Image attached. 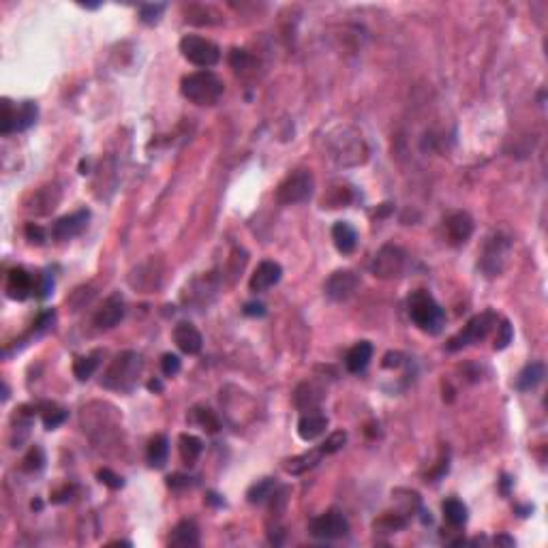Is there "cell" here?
<instances>
[{"mask_svg":"<svg viewBox=\"0 0 548 548\" xmlns=\"http://www.w3.org/2000/svg\"><path fill=\"white\" fill-rule=\"evenodd\" d=\"M326 156L339 168H356L368 159V146L354 127H337L326 135Z\"/></svg>","mask_w":548,"mask_h":548,"instance_id":"obj_1","label":"cell"},{"mask_svg":"<svg viewBox=\"0 0 548 548\" xmlns=\"http://www.w3.org/2000/svg\"><path fill=\"white\" fill-rule=\"evenodd\" d=\"M180 93L185 99H189L195 105H214L223 97L225 84L216 73L202 69L182 77Z\"/></svg>","mask_w":548,"mask_h":548,"instance_id":"obj_2","label":"cell"},{"mask_svg":"<svg viewBox=\"0 0 548 548\" xmlns=\"http://www.w3.org/2000/svg\"><path fill=\"white\" fill-rule=\"evenodd\" d=\"M409 317L422 332H429V334L441 332L445 324L443 308L426 289H418L409 296Z\"/></svg>","mask_w":548,"mask_h":548,"instance_id":"obj_3","label":"cell"},{"mask_svg":"<svg viewBox=\"0 0 548 548\" xmlns=\"http://www.w3.org/2000/svg\"><path fill=\"white\" fill-rule=\"evenodd\" d=\"M141 358L135 351H122L118 354L110 368L103 375V385L110 390H116V392H129L133 390V385L137 383V377L141 373Z\"/></svg>","mask_w":548,"mask_h":548,"instance_id":"obj_4","label":"cell"},{"mask_svg":"<svg viewBox=\"0 0 548 548\" xmlns=\"http://www.w3.org/2000/svg\"><path fill=\"white\" fill-rule=\"evenodd\" d=\"M407 264H409V255L405 253V249L397 245H383L371 262V272L377 279L390 281V279L403 276L407 272Z\"/></svg>","mask_w":548,"mask_h":548,"instance_id":"obj_5","label":"cell"},{"mask_svg":"<svg viewBox=\"0 0 548 548\" xmlns=\"http://www.w3.org/2000/svg\"><path fill=\"white\" fill-rule=\"evenodd\" d=\"M313 189H315V178L308 170H296L291 172L276 189V202L283 206H293L310 199Z\"/></svg>","mask_w":548,"mask_h":548,"instance_id":"obj_6","label":"cell"},{"mask_svg":"<svg viewBox=\"0 0 548 548\" xmlns=\"http://www.w3.org/2000/svg\"><path fill=\"white\" fill-rule=\"evenodd\" d=\"M495 324H497V315H495L493 310L480 313V315L469 320L467 326L456 337H452L448 341V345H445L448 351H458V349H462L467 345H476V343L484 341L489 337V332L495 328Z\"/></svg>","mask_w":548,"mask_h":548,"instance_id":"obj_7","label":"cell"},{"mask_svg":"<svg viewBox=\"0 0 548 548\" xmlns=\"http://www.w3.org/2000/svg\"><path fill=\"white\" fill-rule=\"evenodd\" d=\"M510 251H512V245L503 233H493V236L486 238L480 255V268L486 272V276H499L506 270Z\"/></svg>","mask_w":548,"mask_h":548,"instance_id":"obj_8","label":"cell"},{"mask_svg":"<svg viewBox=\"0 0 548 548\" xmlns=\"http://www.w3.org/2000/svg\"><path fill=\"white\" fill-rule=\"evenodd\" d=\"M180 52L191 64H195L199 69H210L221 60L218 45L212 43L210 39H204V37H197V35L182 37L180 39Z\"/></svg>","mask_w":548,"mask_h":548,"instance_id":"obj_9","label":"cell"},{"mask_svg":"<svg viewBox=\"0 0 548 548\" xmlns=\"http://www.w3.org/2000/svg\"><path fill=\"white\" fill-rule=\"evenodd\" d=\"M308 531L320 540H341L349 533V520L339 510H328L310 520Z\"/></svg>","mask_w":548,"mask_h":548,"instance_id":"obj_10","label":"cell"},{"mask_svg":"<svg viewBox=\"0 0 548 548\" xmlns=\"http://www.w3.org/2000/svg\"><path fill=\"white\" fill-rule=\"evenodd\" d=\"M360 287V276L351 270H337L324 283V293L332 302H347Z\"/></svg>","mask_w":548,"mask_h":548,"instance_id":"obj_11","label":"cell"},{"mask_svg":"<svg viewBox=\"0 0 548 548\" xmlns=\"http://www.w3.org/2000/svg\"><path fill=\"white\" fill-rule=\"evenodd\" d=\"M443 227H445V236L452 245H465L474 233V218L465 210H454L445 216Z\"/></svg>","mask_w":548,"mask_h":548,"instance_id":"obj_12","label":"cell"},{"mask_svg":"<svg viewBox=\"0 0 548 548\" xmlns=\"http://www.w3.org/2000/svg\"><path fill=\"white\" fill-rule=\"evenodd\" d=\"M124 313H127V308H124V300H122V296L120 293H114V296H110L103 304H101V308L95 313V326L99 328V330H110V328H114V326H118L120 322H122V317H124Z\"/></svg>","mask_w":548,"mask_h":548,"instance_id":"obj_13","label":"cell"},{"mask_svg":"<svg viewBox=\"0 0 548 548\" xmlns=\"http://www.w3.org/2000/svg\"><path fill=\"white\" fill-rule=\"evenodd\" d=\"M88 218H91V212L88 210H77L73 214H66L62 218H58L52 227V236L56 240H69V238H75L80 236V233L86 229L88 225Z\"/></svg>","mask_w":548,"mask_h":548,"instance_id":"obj_14","label":"cell"},{"mask_svg":"<svg viewBox=\"0 0 548 548\" xmlns=\"http://www.w3.org/2000/svg\"><path fill=\"white\" fill-rule=\"evenodd\" d=\"M281 276H283L281 264H276L272 260H266L255 268V272L249 281V287H251V291L262 293V291H268L270 287H274L281 281Z\"/></svg>","mask_w":548,"mask_h":548,"instance_id":"obj_15","label":"cell"},{"mask_svg":"<svg viewBox=\"0 0 548 548\" xmlns=\"http://www.w3.org/2000/svg\"><path fill=\"white\" fill-rule=\"evenodd\" d=\"M35 291V276L26 268H11L7 274V296L13 300H26Z\"/></svg>","mask_w":548,"mask_h":548,"instance_id":"obj_16","label":"cell"},{"mask_svg":"<svg viewBox=\"0 0 548 548\" xmlns=\"http://www.w3.org/2000/svg\"><path fill=\"white\" fill-rule=\"evenodd\" d=\"M324 401V390L313 383V381H304L296 387L293 392V405L300 409V412H315Z\"/></svg>","mask_w":548,"mask_h":548,"instance_id":"obj_17","label":"cell"},{"mask_svg":"<svg viewBox=\"0 0 548 548\" xmlns=\"http://www.w3.org/2000/svg\"><path fill=\"white\" fill-rule=\"evenodd\" d=\"M174 343L178 345L180 351H185L189 356L199 354L202 347H204V339H202L199 330L193 324H189V322H180L174 328Z\"/></svg>","mask_w":548,"mask_h":548,"instance_id":"obj_18","label":"cell"},{"mask_svg":"<svg viewBox=\"0 0 548 548\" xmlns=\"http://www.w3.org/2000/svg\"><path fill=\"white\" fill-rule=\"evenodd\" d=\"M326 429H328V418L320 409L306 412L298 422V435L302 441H313V439L322 437L326 433Z\"/></svg>","mask_w":548,"mask_h":548,"instance_id":"obj_19","label":"cell"},{"mask_svg":"<svg viewBox=\"0 0 548 548\" xmlns=\"http://www.w3.org/2000/svg\"><path fill=\"white\" fill-rule=\"evenodd\" d=\"M332 240H334V247H337L343 255H349V253L356 251L358 233H356V229H354L347 221H337L334 227H332Z\"/></svg>","mask_w":548,"mask_h":548,"instance_id":"obj_20","label":"cell"},{"mask_svg":"<svg viewBox=\"0 0 548 548\" xmlns=\"http://www.w3.org/2000/svg\"><path fill=\"white\" fill-rule=\"evenodd\" d=\"M373 360V345L368 341H360L356 343L349 351H347V358H345V366L349 373H362L368 362Z\"/></svg>","mask_w":548,"mask_h":548,"instance_id":"obj_21","label":"cell"},{"mask_svg":"<svg viewBox=\"0 0 548 548\" xmlns=\"http://www.w3.org/2000/svg\"><path fill=\"white\" fill-rule=\"evenodd\" d=\"M326 454L322 452V448H315V450H308L300 456H293L289 460H285V472L291 474V476H300L304 472H308V469H313L317 462H322Z\"/></svg>","mask_w":548,"mask_h":548,"instance_id":"obj_22","label":"cell"},{"mask_svg":"<svg viewBox=\"0 0 548 548\" xmlns=\"http://www.w3.org/2000/svg\"><path fill=\"white\" fill-rule=\"evenodd\" d=\"M170 544L172 546H178V548H193L199 544V529L193 520H180L174 531H172V537H170Z\"/></svg>","mask_w":548,"mask_h":548,"instance_id":"obj_23","label":"cell"},{"mask_svg":"<svg viewBox=\"0 0 548 548\" xmlns=\"http://www.w3.org/2000/svg\"><path fill=\"white\" fill-rule=\"evenodd\" d=\"M168 454H170V441L165 435H154L148 443V450H146V458H148V465L154 467V469H161L165 467L168 462Z\"/></svg>","mask_w":548,"mask_h":548,"instance_id":"obj_24","label":"cell"},{"mask_svg":"<svg viewBox=\"0 0 548 548\" xmlns=\"http://www.w3.org/2000/svg\"><path fill=\"white\" fill-rule=\"evenodd\" d=\"M544 364L542 362H531V364H527L520 373H518V377H516V387L520 390V392H529V390H533V387H537L540 383H542V379H544Z\"/></svg>","mask_w":548,"mask_h":548,"instance_id":"obj_25","label":"cell"},{"mask_svg":"<svg viewBox=\"0 0 548 548\" xmlns=\"http://www.w3.org/2000/svg\"><path fill=\"white\" fill-rule=\"evenodd\" d=\"M178 450H180V458L185 465L193 467L199 458V454L204 452V443L199 437L195 435H189V433H182L180 439H178Z\"/></svg>","mask_w":548,"mask_h":548,"instance_id":"obj_26","label":"cell"},{"mask_svg":"<svg viewBox=\"0 0 548 548\" xmlns=\"http://www.w3.org/2000/svg\"><path fill=\"white\" fill-rule=\"evenodd\" d=\"M276 489H279L276 480L264 478V480H260L257 484H253V486L247 491V499H249L251 503H264V501H268V499L274 497Z\"/></svg>","mask_w":548,"mask_h":548,"instance_id":"obj_27","label":"cell"},{"mask_svg":"<svg viewBox=\"0 0 548 548\" xmlns=\"http://www.w3.org/2000/svg\"><path fill=\"white\" fill-rule=\"evenodd\" d=\"M37 114H39V107L33 101H24V103L16 105V131L30 129L37 120Z\"/></svg>","mask_w":548,"mask_h":548,"instance_id":"obj_28","label":"cell"},{"mask_svg":"<svg viewBox=\"0 0 548 548\" xmlns=\"http://www.w3.org/2000/svg\"><path fill=\"white\" fill-rule=\"evenodd\" d=\"M443 518L452 525V527H462L467 523V506L458 499H448L443 501Z\"/></svg>","mask_w":548,"mask_h":548,"instance_id":"obj_29","label":"cell"},{"mask_svg":"<svg viewBox=\"0 0 548 548\" xmlns=\"http://www.w3.org/2000/svg\"><path fill=\"white\" fill-rule=\"evenodd\" d=\"M405 525H407V520H405V516H401V514H392V512H385L379 520H375V529L377 531H381V533H395V531H401V529H405Z\"/></svg>","mask_w":548,"mask_h":548,"instance_id":"obj_30","label":"cell"},{"mask_svg":"<svg viewBox=\"0 0 548 548\" xmlns=\"http://www.w3.org/2000/svg\"><path fill=\"white\" fill-rule=\"evenodd\" d=\"M99 366V360L95 356H84V358H77L75 364H73V375L80 379V381H88L95 371Z\"/></svg>","mask_w":548,"mask_h":548,"instance_id":"obj_31","label":"cell"},{"mask_svg":"<svg viewBox=\"0 0 548 548\" xmlns=\"http://www.w3.org/2000/svg\"><path fill=\"white\" fill-rule=\"evenodd\" d=\"M229 64H231V69H236L238 73H247L255 64V58L247 49H238L236 47V49L229 52Z\"/></svg>","mask_w":548,"mask_h":548,"instance_id":"obj_32","label":"cell"},{"mask_svg":"<svg viewBox=\"0 0 548 548\" xmlns=\"http://www.w3.org/2000/svg\"><path fill=\"white\" fill-rule=\"evenodd\" d=\"M163 11H165V5L163 3H154V5H141L139 7V20L144 22V24H156L161 20V16H163Z\"/></svg>","mask_w":548,"mask_h":548,"instance_id":"obj_33","label":"cell"},{"mask_svg":"<svg viewBox=\"0 0 548 548\" xmlns=\"http://www.w3.org/2000/svg\"><path fill=\"white\" fill-rule=\"evenodd\" d=\"M43 462H45V454H43V450L39 448V445H33L30 448V452L24 456V472H39V469L43 467Z\"/></svg>","mask_w":548,"mask_h":548,"instance_id":"obj_34","label":"cell"},{"mask_svg":"<svg viewBox=\"0 0 548 548\" xmlns=\"http://www.w3.org/2000/svg\"><path fill=\"white\" fill-rule=\"evenodd\" d=\"M0 131H3V135L16 133V107L9 99L3 101V124H0Z\"/></svg>","mask_w":548,"mask_h":548,"instance_id":"obj_35","label":"cell"},{"mask_svg":"<svg viewBox=\"0 0 548 548\" xmlns=\"http://www.w3.org/2000/svg\"><path fill=\"white\" fill-rule=\"evenodd\" d=\"M347 443V433L345 431H337V433H332L320 448H322V452L328 456V454H334V452H339L343 445Z\"/></svg>","mask_w":548,"mask_h":548,"instance_id":"obj_36","label":"cell"},{"mask_svg":"<svg viewBox=\"0 0 548 548\" xmlns=\"http://www.w3.org/2000/svg\"><path fill=\"white\" fill-rule=\"evenodd\" d=\"M497 328V337H495V349H506L510 343H512V339H514V330H512V326H510V322L508 320H503L499 326H495Z\"/></svg>","mask_w":548,"mask_h":548,"instance_id":"obj_37","label":"cell"},{"mask_svg":"<svg viewBox=\"0 0 548 548\" xmlns=\"http://www.w3.org/2000/svg\"><path fill=\"white\" fill-rule=\"evenodd\" d=\"M195 422L199 424V426H204L206 431H210V433H216L218 431V418L214 416V412H210V409H195Z\"/></svg>","mask_w":548,"mask_h":548,"instance_id":"obj_38","label":"cell"},{"mask_svg":"<svg viewBox=\"0 0 548 548\" xmlns=\"http://www.w3.org/2000/svg\"><path fill=\"white\" fill-rule=\"evenodd\" d=\"M180 366H182V362H180V358H178L176 354H163V358H161V371H163L165 377L178 375V373H180Z\"/></svg>","mask_w":548,"mask_h":548,"instance_id":"obj_39","label":"cell"},{"mask_svg":"<svg viewBox=\"0 0 548 548\" xmlns=\"http://www.w3.org/2000/svg\"><path fill=\"white\" fill-rule=\"evenodd\" d=\"M64 420H66V412H64V409L49 407V409L43 414V424H45V429H47V431H52V429L60 426Z\"/></svg>","mask_w":548,"mask_h":548,"instance_id":"obj_40","label":"cell"},{"mask_svg":"<svg viewBox=\"0 0 548 548\" xmlns=\"http://www.w3.org/2000/svg\"><path fill=\"white\" fill-rule=\"evenodd\" d=\"M24 233H26V238H28L33 245H45V240H47L45 229H43L41 225H37V223H26Z\"/></svg>","mask_w":548,"mask_h":548,"instance_id":"obj_41","label":"cell"},{"mask_svg":"<svg viewBox=\"0 0 548 548\" xmlns=\"http://www.w3.org/2000/svg\"><path fill=\"white\" fill-rule=\"evenodd\" d=\"M97 476H99V480H101L105 486H110L112 491H118V489H122V486H124V480H122L118 474H114L112 469H107V467H105V469H99V474H97Z\"/></svg>","mask_w":548,"mask_h":548,"instance_id":"obj_42","label":"cell"},{"mask_svg":"<svg viewBox=\"0 0 548 548\" xmlns=\"http://www.w3.org/2000/svg\"><path fill=\"white\" fill-rule=\"evenodd\" d=\"M243 313L249 317H262V315H266V306L262 302H247Z\"/></svg>","mask_w":548,"mask_h":548,"instance_id":"obj_43","label":"cell"},{"mask_svg":"<svg viewBox=\"0 0 548 548\" xmlns=\"http://www.w3.org/2000/svg\"><path fill=\"white\" fill-rule=\"evenodd\" d=\"M189 484H191V478H189V476H182V474H174V476L168 478V486H170V489H185V486H189Z\"/></svg>","mask_w":548,"mask_h":548,"instance_id":"obj_44","label":"cell"},{"mask_svg":"<svg viewBox=\"0 0 548 548\" xmlns=\"http://www.w3.org/2000/svg\"><path fill=\"white\" fill-rule=\"evenodd\" d=\"M52 287H54V281H52L47 274H43V279H41V285L37 287V291H39V298H47V296L52 293Z\"/></svg>","mask_w":548,"mask_h":548,"instance_id":"obj_45","label":"cell"},{"mask_svg":"<svg viewBox=\"0 0 548 548\" xmlns=\"http://www.w3.org/2000/svg\"><path fill=\"white\" fill-rule=\"evenodd\" d=\"M148 390H150V392H163V383H161V379H152V381H148Z\"/></svg>","mask_w":548,"mask_h":548,"instance_id":"obj_46","label":"cell"},{"mask_svg":"<svg viewBox=\"0 0 548 548\" xmlns=\"http://www.w3.org/2000/svg\"><path fill=\"white\" fill-rule=\"evenodd\" d=\"M495 542H497V544H508V546H512V544H514V540H510V537H503V535H501V537H497Z\"/></svg>","mask_w":548,"mask_h":548,"instance_id":"obj_47","label":"cell"}]
</instances>
